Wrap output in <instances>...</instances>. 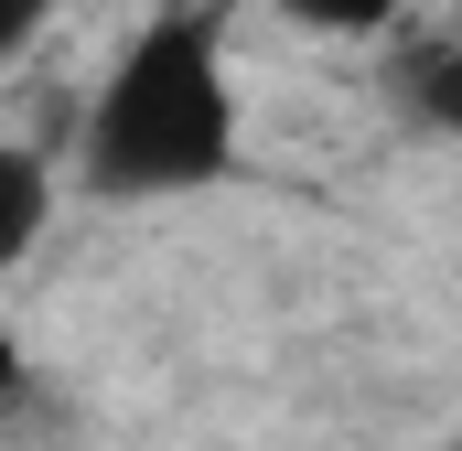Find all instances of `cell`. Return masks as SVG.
Masks as SVG:
<instances>
[{
    "mask_svg": "<svg viewBox=\"0 0 462 451\" xmlns=\"http://www.w3.org/2000/svg\"><path fill=\"white\" fill-rule=\"evenodd\" d=\"M236 172V65L205 0L151 11L76 118V183L97 205H172Z\"/></svg>",
    "mask_w": 462,
    "mask_h": 451,
    "instance_id": "obj_1",
    "label": "cell"
},
{
    "mask_svg": "<svg viewBox=\"0 0 462 451\" xmlns=\"http://www.w3.org/2000/svg\"><path fill=\"white\" fill-rule=\"evenodd\" d=\"M387 108L409 129H430V140H462V32H398Z\"/></svg>",
    "mask_w": 462,
    "mask_h": 451,
    "instance_id": "obj_2",
    "label": "cell"
},
{
    "mask_svg": "<svg viewBox=\"0 0 462 451\" xmlns=\"http://www.w3.org/2000/svg\"><path fill=\"white\" fill-rule=\"evenodd\" d=\"M22 398H32V354L0 334V409H22Z\"/></svg>",
    "mask_w": 462,
    "mask_h": 451,
    "instance_id": "obj_6",
    "label": "cell"
},
{
    "mask_svg": "<svg viewBox=\"0 0 462 451\" xmlns=\"http://www.w3.org/2000/svg\"><path fill=\"white\" fill-rule=\"evenodd\" d=\"M43 226H54V161L22 151V140H0V280L43 247Z\"/></svg>",
    "mask_w": 462,
    "mask_h": 451,
    "instance_id": "obj_3",
    "label": "cell"
},
{
    "mask_svg": "<svg viewBox=\"0 0 462 451\" xmlns=\"http://www.w3.org/2000/svg\"><path fill=\"white\" fill-rule=\"evenodd\" d=\"M291 32H323V43H387L409 22V0H269Z\"/></svg>",
    "mask_w": 462,
    "mask_h": 451,
    "instance_id": "obj_4",
    "label": "cell"
},
{
    "mask_svg": "<svg viewBox=\"0 0 462 451\" xmlns=\"http://www.w3.org/2000/svg\"><path fill=\"white\" fill-rule=\"evenodd\" d=\"M43 11H54V0H0V54H22V43L43 32Z\"/></svg>",
    "mask_w": 462,
    "mask_h": 451,
    "instance_id": "obj_5",
    "label": "cell"
}]
</instances>
